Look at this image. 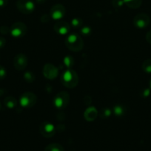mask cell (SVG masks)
<instances>
[{
	"instance_id": "cell-1",
	"label": "cell",
	"mask_w": 151,
	"mask_h": 151,
	"mask_svg": "<svg viewBox=\"0 0 151 151\" xmlns=\"http://www.w3.org/2000/svg\"><path fill=\"white\" fill-rule=\"evenodd\" d=\"M65 44L68 50L72 52H79L84 47V41L78 34L72 33L68 35L65 41Z\"/></svg>"
},
{
	"instance_id": "cell-2",
	"label": "cell",
	"mask_w": 151,
	"mask_h": 151,
	"mask_svg": "<svg viewBox=\"0 0 151 151\" xmlns=\"http://www.w3.org/2000/svg\"><path fill=\"white\" fill-rule=\"evenodd\" d=\"M61 82L66 88H75L78 83V75L73 69H67L63 72L62 77H61Z\"/></svg>"
},
{
	"instance_id": "cell-3",
	"label": "cell",
	"mask_w": 151,
	"mask_h": 151,
	"mask_svg": "<svg viewBox=\"0 0 151 151\" xmlns=\"http://www.w3.org/2000/svg\"><path fill=\"white\" fill-rule=\"evenodd\" d=\"M37 97L33 92H25L21 95L19 99L20 105L24 108L30 109L32 108L36 104Z\"/></svg>"
},
{
	"instance_id": "cell-4",
	"label": "cell",
	"mask_w": 151,
	"mask_h": 151,
	"mask_svg": "<svg viewBox=\"0 0 151 151\" xmlns=\"http://www.w3.org/2000/svg\"><path fill=\"white\" fill-rule=\"evenodd\" d=\"M28 27L23 22H15L10 27V33L14 38H22L26 35Z\"/></svg>"
},
{
	"instance_id": "cell-5",
	"label": "cell",
	"mask_w": 151,
	"mask_h": 151,
	"mask_svg": "<svg viewBox=\"0 0 151 151\" xmlns=\"http://www.w3.org/2000/svg\"><path fill=\"white\" fill-rule=\"evenodd\" d=\"M69 103L70 94L67 91H61L58 93L53 98V104L59 109H65Z\"/></svg>"
},
{
	"instance_id": "cell-6",
	"label": "cell",
	"mask_w": 151,
	"mask_h": 151,
	"mask_svg": "<svg viewBox=\"0 0 151 151\" xmlns=\"http://www.w3.org/2000/svg\"><path fill=\"white\" fill-rule=\"evenodd\" d=\"M16 6L18 10L23 14H30L35 10V4L32 0H18Z\"/></svg>"
},
{
	"instance_id": "cell-7",
	"label": "cell",
	"mask_w": 151,
	"mask_h": 151,
	"mask_svg": "<svg viewBox=\"0 0 151 151\" xmlns=\"http://www.w3.org/2000/svg\"><path fill=\"white\" fill-rule=\"evenodd\" d=\"M150 23V18L146 13H139L133 19V24L137 29H144Z\"/></svg>"
},
{
	"instance_id": "cell-8",
	"label": "cell",
	"mask_w": 151,
	"mask_h": 151,
	"mask_svg": "<svg viewBox=\"0 0 151 151\" xmlns=\"http://www.w3.org/2000/svg\"><path fill=\"white\" fill-rule=\"evenodd\" d=\"M39 132L45 138H51L56 134V128L49 122H43L39 126Z\"/></svg>"
},
{
	"instance_id": "cell-9",
	"label": "cell",
	"mask_w": 151,
	"mask_h": 151,
	"mask_svg": "<svg viewBox=\"0 0 151 151\" xmlns=\"http://www.w3.org/2000/svg\"><path fill=\"white\" fill-rule=\"evenodd\" d=\"M28 58L23 53H19L16 55L13 58V66L15 69L18 71H22L25 69V68L28 66Z\"/></svg>"
},
{
	"instance_id": "cell-10",
	"label": "cell",
	"mask_w": 151,
	"mask_h": 151,
	"mask_svg": "<svg viewBox=\"0 0 151 151\" xmlns=\"http://www.w3.org/2000/svg\"><path fill=\"white\" fill-rule=\"evenodd\" d=\"M66 13V9L62 4H56L51 7L50 11V16L52 19L59 20L62 19Z\"/></svg>"
},
{
	"instance_id": "cell-11",
	"label": "cell",
	"mask_w": 151,
	"mask_h": 151,
	"mask_svg": "<svg viewBox=\"0 0 151 151\" xmlns=\"http://www.w3.org/2000/svg\"><path fill=\"white\" fill-rule=\"evenodd\" d=\"M59 72L54 65L51 63H46L43 68V75L49 80H53L57 77Z\"/></svg>"
},
{
	"instance_id": "cell-12",
	"label": "cell",
	"mask_w": 151,
	"mask_h": 151,
	"mask_svg": "<svg viewBox=\"0 0 151 151\" xmlns=\"http://www.w3.org/2000/svg\"><path fill=\"white\" fill-rule=\"evenodd\" d=\"M53 29L57 34L64 35L68 34L70 30V26L65 21H58L53 26Z\"/></svg>"
},
{
	"instance_id": "cell-13",
	"label": "cell",
	"mask_w": 151,
	"mask_h": 151,
	"mask_svg": "<svg viewBox=\"0 0 151 151\" xmlns=\"http://www.w3.org/2000/svg\"><path fill=\"white\" fill-rule=\"evenodd\" d=\"M98 111L96 110V108L94 107H89L86 109L84 111V119L88 122H92V121L95 120L98 116Z\"/></svg>"
},
{
	"instance_id": "cell-14",
	"label": "cell",
	"mask_w": 151,
	"mask_h": 151,
	"mask_svg": "<svg viewBox=\"0 0 151 151\" xmlns=\"http://www.w3.org/2000/svg\"><path fill=\"white\" fill-rule=\"evenodd\" d=\"M4 105L9 109H13L17 106V100L13 97H7L4 98Z\"/></svg>"
},
{
	"instance_id": "cell-15",
	"label": "cell",
	"mask_w": 151,
	"mask_h": 151,
	"mask_svg": "<svg viewBox=\"0 0 151 151\" xmlns=\"http://www.w3.org/2000/svg\"><path fill=\"white\" fill-rule=\"evenodd\" d=\"M123 1L127 7L132 9L139 8L142 4V0H123Z\"/></svg>"
},
{
	"instance_id": "cell-16",
	"label": "cell",
	"mask_w": 151,
	"mask_h": 151,
	"mask_svg": "<svg viewBox=\"0 0 151 151\" xmlns=\"http://www.w3.org/2000/svg\"><path fill=\"white\" fill-rule=\"evenodd\" d=\"M44 151H65V149L60 144L52 143L44 148Z\"/></svg>"
},
{
	"instance_id": "cell-17",
	"label": "cell",
	"mask_w": 151,
	"mask_h": 151,
	"mask_svg": "<svg viewBox=\"0 0 151 151\" xmlns=\"http://www.w3.org/2000/svg\"><path fill=\"white\" fill-rule=\"evenodd\" d=\"M113 112L115 116L121 117V116H123L124 115L125 109H124V106H121V105H116V106H114Z\"/></svg>"
},
{
	"instance_id": "cell-18",
	"label": "cell",
	"mask_w": 151,
	"mask_h": 151,
	"mask_svg": "<svg viewBox=\"0 0 151 151\" xmlns=\"http://www.w3.org/2000/svg\"><path fill=\"white\" fill-rule=\"evenodd\" d=\"M142 69L145 73L151 74V59H147L143 62Z\"/></svg>"
},
{
	"instance_id": "cell-19",
	"label": "cell",
	"mask_w": 151,
	"mask_h": 151,
	"mask_svg": "<svg viewBox=\"0 0 151 151\" xmlns=\"http://www.w3.org/2000/svg\"><path fill=\"white\" fill-rule=\"evenodd\" d=\"M24 79L28 83H33L35 81V75L30 72H27L24 74Z\"/></svg>"
},
{
	"instance_id": "cell-20",
	"label": "cell",
	"mask_w": 151,
	"mask_h": 151,
	"mask_svg": "<svg viewBox=\"0 0 151 151\" xmlns=\"http://www.w3.org/2000/svg\"><path fill=\"white\" fill-rule=\"evenodd\" d=\"M63 62L64 63H65V66L68 68H69V69H71V67H72L74 64V60L71 56H66V57L63 59Z\"/></svg>"
},
{
	"instance_id": "cell-21",
	"label": "cell",
	"mask_w": 151,
	"mask_h": 151,
	"mask_svg": "<svg viewBox=\"0 0 151 151\" xmlns=\"http://www.w3.org/2000/svg\"><path fill=\"white\" fill-rule=\"evenodd\" d=\"M71 25L74 28H80L82 26V19L79 18H74L71 21Z\"/></svg>"
},
{
	"instance_id": "cell-22",
	"label": "cell",
	"mask_w": 151,
	"mask_h": 151,
	"mask_svg": "<svg viewBox=\"0 0 151 151\" xmlns=\"http://www.w3.org/2000/svg\"><path fill=\"white\" fill-rule=\"evenodd\" d=\"M111 115V111L109 109H102L100 111L99 116L101 118H107Z\"/></svg>"
},
{
	"instance_id": "cell-23",
	"label": "cell",
	"mask_w": 151,
	"mask_h": 151,
	"mask_svg": "<svg viewBox=\"0 0 151 151\" xmlns=\"http://www.w3.org/2000/svg\"><path fill=\"white\" fill-rule=\"evenodd\" d=\"M7 76V71L4 66L0 65V81H2Z\"/></svg>"
},
{
	"instance_id": "cell-24",
	"label": "cell",
	"mask_w": 151,
	"mask_h": 151,
	"mask_svg": "<svg viewBox=\"0 0 151 151\" xmlns=\"http://www.w3.org/2000/svg\"><path fill=\"white\" fill-rule=\"evenodd\" d=\"M112 4L114 7H115V8H118V7H121L124 3L123 0H113Z\"/></svg>"
},
{
	"instance_id": "cell-25",
	"label": "cell",
	"mask_w": 151,
	"mask_h": 151,
	"mask_svg": "<svg viewBox=\"0 0 151 151\" xmlns=\"http://www.w3.org/2000/svg\"><path fill=\"white\" fill-rule=\"evenodd\" d=\"M92 29L91 28L89 27H83L81 29V32L84 35H88L91 33Z\"/></svg>"
},
{
	"instance_id": "cell-26",
	"label": "cell",
	"mask_w": 151,
	"mask_h": 151,
	"mask_svg": "<svg viewBox=\"0 0 151 151\" xmlns=\"http://www.w3.org/2000/svg\"><path fill=\"white\" fill-rule=\"evenodd\" d=\"M0 33L3 35H7V33H10V27L7 26L0 27Z\"/></svg>"
},
{
	"instance_id": "cell-27",
	"label": "cell",
	"mask_w": 151,
	"mask_h": 151,
	"mask_svg": "<svg viewBox=\"0 0 151 151\" xmlns=\"http://www.w3.org/2000/svg\"><path fill=\"white\" fill-rule=\"evenodd\" d=\"M150 88H145L143 90V91L142 92V96L143 97H149L150 94Z\"/></svg>"
},
{
	"instance_id": "cell-28",
	"label": "cell",
	"mask_w": 151,
	"mask_h": 151,
	"mask_svg": "<svg viewBox=\"0 0 151 151\" xmlns=\"http://www.w3.org/2000/svg\"><path fill=\"white\" fill-rule=\"evenodd\" d=\"M50 16L48 15H43L41 17V21L43 23H47V22H50Z\"/></svg>"
},
{
	"instance_id": "cell-29",
	"label": "cell",
	"mask_w": 151,
	"mask_h": 151,
	"mask_svg": "<svg viewBox=\"0 0 151 151\" xmlns=\"http://www.w3.org/2000/svg\"><path fill=\"white\" fill-rule=\"evenodd\" d=\"M145 38H146V41H147L150 44H151V29L147 32Z\"/></svg>"
},
{
	"instance_id": "cell-30",
	"label": "cell",
	"mask_w": 151,
	"mask_h": 151,
	"mask_svg": "<svg viewBox=\"0 0 151 151\" xmlns=\"http://www.w3.org/2000/svg\"><path fill=\"white\" fill-rule=\"evenodd\" d=\"M6 44V39L3 37H0V49H2L4 47Z\"/></svg>"
},
{
	"instance_id": "cell-31",
	"label": "cell",
	"mask_w": 151,
	"mask_h": 151,
	"mask_svg": "<svg viewBox=\"0 0 151 151\" xmlns=\"http://www.w3.org/2000/svg\"><path fill=\"white\" fill-rule=\"evenodd\" d=\"M8 3V0H0V7H4Z\"/></svg>"
},
{
	"instance_id": "cell-32",
	"label": "cell",
	"mask_w": 151,
	"mask_h": 151,
	"mask_svg": "<svg viewBox=\"0 0 151 151\" xmlns=\"http://www.w3.org/2000/svg\"><path fill=\"white\" fill-rule=\"evenodd\" d=\"M36 1V3H38V4H43V3L45 2L47 0H35Z\"/></svg>"
},
{
	"instance_id": "cell-33",
	"label": "cell",
	"mask_w": 151,
	"mask_h": 151,
	"mask_svg": "<svg viewBox=\"0 0 151 151\" xmlns=\"http://www.w3.org/2000/svg\"><path fill=\"white\" fill-rule=\"evenodd\" d=\"M149 86H150V88L151 89V79H150V83H149Z\"/></svg>"
},
{
	"instance_id": "cell-34",
	"label": "cell",
	"mask_w": 151,
	"mask_h": 151,
	"mask_svg": "<svg viewBox=\"0 0 151 151\" xmlns=\"http://www.w3.org/2000/svg\"><path fill=\"white\" fill-rule=\"evenodd\" d=\"M1 103H0V110H1Z\"/></svg>"
}]
</instances>
